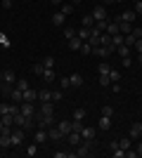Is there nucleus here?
<instances>
[{
    "label": "nucleus",
    "instance_id": "obj_29",
    "mask_svg": "<svg viewBox=\"0 0 142 158\" xmlns=\"http://www.w3.org/2000/svg\"><path fill=\"white\" fill-rule=\"evenodd\" d=\"M128 137H130V139H137V137H142V132H140V125H137V123H135V125H133V127H130Z\"/></svg>",
    "mask_w": 142,
    "mask_h": 158
},
{
    "label": "nucleus",
    "instance_id": "obj_22",
    "mask_svg": "<svg viewBox=\"0 0 142 158\" xmlns=\"http://www.w3.org/2000/svg\"><path fill=\"white\" fill-rule=\"evenodd\" d=\"M38 125H41V127L52 125V116H45V113H41V116H38Z\"/></svg>",
    "mask_w": 142,
    "mask_h": 158
},
{
    "label": "nucleus",
    "instance_id": "obj_61",
    "mask_svg": "<svg viewBox=\"0 0 142 158\" xmlns=\"http://www.w3.org/2000/svg\"><path fill=\"white\" fill-rule=\"evenodd\" d=\"M137 125H140V132H142V120H140V123H137Z\"/></svg>",
    "mask_w": 142,
    "mask_h": 158
},
{
    "label": "nucleus",
    "instance_id": "obj_57",
    "mask_svg": "<svg viewBox=\"0 0 142 158\" xmlns=\"http://www.w3.org/2000/svg\"><path fill=\"white\" fill-rule=\"evenodd\" d=\"M135 151H137V156H142V142L137 144V149H135Z\"/></svg>",
    "mask_w": 142,
    "mask_h": 158
},
{
    "label": "nucleus",
    "instance_id": "obj_20",
    "mask_svg": "<svg viewBox=\"0 0 142 158\" xmlns=\"http://www.w3.org/2000/svg\"><path fill=\"white\" fill-rule=\"evenodd\" d=\"M0 120H2V125H5V127H12V125H14V116H12L10 111L2 113V116H0Z\"/></svg>",
    "mask_w": 142,
    "mask_h": 158
},
{
    "label": "nucleus",
    "instance_id": "obj_13",
    "mask_svg": "<svg viewBox=\"0 0 142 158\" xmlns=\"http://www.w3.org/2000/svg\"><path fill=\"white\" fill-rule=\"evenodd\" d=\"M109 35H116V33H121V28H118V21H107V31Z\"/></svg>",
    "mask_w": 142,
    "mask_h": 158
},
{
    "label": "nucleus",
    "instance_id": "obj_56",
    "mask_svg": "<svg viewBox=\"0 0 142 158\" xmlns=\"http://www.w3.org/2000/svg\"><path fill=\"white\" fill-rule=\"evenodd\" d=\"M111 92H121V85H118V83H111Z\"/></svg>",
    "mask_w": 142,
    "mask_h": 158
},
{
    "label": "nucleus",
    "instance_id": "obj_2",
    "mask_svg": "<svg viewBox=\"0 0 142 158\" xmlns=\"http://www.w3.org/2000/svg\"><path fill=\"white\" fill-rule=\"evenodd\" d=\"M95 17V21H107L109 19V14H107V7L104 5H95L93 7V12H90Z\"/></svg>",
    "mask_w": 142,
    "mask_h": 158
},
{
    "label": "nucleus",
    "instance_id": "obj_23",
    "mask_svg": "<svg viewBox=\"0 0 142 158\" xmlns=\"http://www.w3.org/2000/svg\"><path fill=\"white\" fill-rule=\"evenodd\" d=\"M81 24H83L85 28H93V26H95V17H93V14H85V17L81 19Z\"/></svg>",
    "mask_w": 142,
    "mask_h": 158
},
{
    "label": "nucleus",
    "instance_id": "obj_58",
    "mask_svg": "<svg viewBox=\"0 0 142 158\" xmlns=\"http://www.w3.org/2000/svg\"><path fill=\"white\" fill-rule=\"evenodd\" d=\"M50 2H52V5H62V0H50Z\"/></svg>",
    "mask_w": 142,
    "mask_h": 158
},
{
    "label": "nucleus",
    "instance_id": "obj_39",
    "mask_svg": "<svg viewBox=\"0 0 142 158\" xmlns=\"http://www.w3.org/2000/svg\"><path fill=\"white\" fill-rule=\"evenodd\" d=\"M78 52H83V54H93V45H90V43H83Z\"/></svg>",
    "mask_w": 142,
    "mask_h": 158
},
{
    "label": "nucleus",
    "instance_id": "obj_1",
    "mask_svg": "<svg viewBox=\"0 0 142 158\" xmlns=\"http://www.w3.org/2000/svg\"><path fill=\"white\" fill-rule=\"evenodd\" d=\"M14 125L21 127V130H31V125H33V118H28V116H24V113H14Z\"/></svg>",
    "mask_w": 142,
    "mask_h": 158
},
{
    "label": "nucleus",
    "instance_id": "obj_31",
    "mask_svg": "<svg viewBox=\"0 0 142 158\" xmlns=\"http://www.w3.org/2000/svg\"><path fill=\"white\" fill-rule=\"evenodd\" d=\"M123 38H126V35H123V33H116V35H111V45H123Z\"/></svg>",
    "mask_w": 142,
    "mask_h": 158
},
{
    "label": "nucleus",
    "instance_id": "obj_44",
    "mask_svg": "<svg viewBox=\"0 0 142 158\" xmlns=\"http://www.w3.org/2000/svg\"><path fill=\"white\" fill-rule=\"evenodd\" d=\"M111 156H114V158H126V151L118 146V149H114V151H111Z\"/></svg>",
    "mask_w": 142,
    "mask_h": 158
},
{
    "label": "nucleus",
    "instance_id": "obj_50",
    "mask_svg": "<svg viewBox=\"0 0 142 158\" xmlns=\"http://www.w3.org/2000/svg\"><path fill=\"white\" fill-rule=\"evenodd\" d=\"M59 85L67 90V87H71V80H69V78H62V80H59Z\"/></svg>",
    "mask_w": 142,
    "mask_h": 158
},
{
    "label": "nucleus",
    "instance_id": "obj_51",
    "mask_svg": "<svg viewBox=\"0 0 142 158\" xmlns=\"http://www.w3.org/2000/svg\"><path fill=\"white\" fill-rule=\"evenodd\" d=\"M130 33H133L135 38H142V28H140V26H135V28H133V31H130Z\"/></svg>",
    "mask_w": 142,
    "mask_h": 158
},
{
    "label": "nucleus",
    "instance_id": "obj_32",
    "mask_svg": "<svg viewBox=\"0 0 142 158\" xmlns=\"http://www.w3.org/2000/svg\"><path fill=\"white\" fill-rule=\"evenodd\" d=\"M59 12H62V14H67V17H69V14L74 12V2H64V5H62V10H59Z\"/></svg>",
    "mask_w": 142,
    "mask_h": 158
},
{
    "label": "nucleus",
    "instance_id": "obj_37",
    "mask_svg": "<svg viewBox=\"0 0 142 158\" xmlns=\"http://www.w3.org/2000/svg\"><path fill=\"white\" fill-rule=\"evenodd\" d=\"M71 130H74V132H81L83 130V120H74V118H71Z\"/></svg>",
    "mask_w": 142,
    "mask_h": 158
},
{
    "label": "nucleus",
    "instance_id": "obj_49",
    "mask_svg": "<svg viewBox=\"0 0 142 158\" xmlns=\"http://www.w3.org/2000/svg\"><path fill=\"white\" fill-rule=\"evenodd\" d=\"M133 47L137 50V54H142V38H137V40H135V45H133Z\"/></svg>",
    "mask_w": 142,
    "mask_h": 158
},
{
    "label": "nucleus",
    "instance_id": "obj_19",
    "mask_svg": "<svg viewBox=\"0 0 142 158\" xmlns=\"http://www.w3.org/2000/svg\"><path fill=\"white\" fill-rule=\"evenodd\" d=\"M69 80H71V87H81L83 85V76H81V73H71Z\"/></svg>",
    "mask_w": 142,
    "mask_h": 158
},
{
    "label": "nucleus",
    "instance_id": "obj_41",
    "mask_svg": "<svg viewBox=\"0 0 142 158\" xmlns=\"http://www.w3.org/2000/svg\"><path fill=\"white\" fill-rule=\"evenodd\" d=\"M43 66H45V69H54V57H45V59H43Z\"/></svg>",
    "mask_w": 142,
    "mask_h": 158
},
{
    "label": "nucleus",
    "instance_id": "obj_46",
    "mask_svg": "<svg viewBox=\"0 0 142 158\" xmlns=\"http://www.w3.org/2000/svg\"><path fill=\"white\" fill-rule=\"evenodd\" d=\"M76 35V28H64V38H74Z\"/></svg>",
    "mask_w": 142,
    "mask_h": 158
},
{
    "label": "nucleus",
    "instance_id": "obj_28",
    "mask_svg": "<svg viewBox=\"0 0 142 158\" xmlns=\"http://www.w3.org/2000/svg\"><path fill=\"white\" fill-rule=\"evenodd\" d=\"M76 35H78V38H81V40H88V38H90V28L81 26V28H78V31H76Z\"/></svg>",
    "mask_w": 142,
    "mask_h": 158
},
{
    "label": "nucleus",
    "instance_id": "obj_43",
    "mask_svg": "<svg viewBox=\"0 0 142 158\" xmlns=\"http://www.w3.org/2000/svg\"><path fill=\"white\" fill-rule=\"evenodd\" d=\"M43 71H45L43 61H41V64H33V73H36V76H43Z\"/></svg>",
    "mask_w": 142,
    "mask_h": 158
},
{
    "label": "nucleus",
    "instance_id": "obj_26",
    "mask_svg": "<svg viewBox=\"0 0 142 158\" xmlns=\"http://www.w3.org/2000/svg\"><path fill=\"white\" fill-rule=\"evenodd\" d=\"M81 137L93 142V137H95V127H83V130H81Z\"/></svg>",
    "mask_w": 142,
    "mask_h": 158
},
{
    "label": "nucleus",
    "instance_id": "obj_24",
    "mask_svg": "<svg viewBox=\"0 0 142 158\" xmlns=\"http://www.w3.org/2000/svg\"><path fill=\"white\" fill-rule=\"evenodd\" d=\"M43 80H45V83H52L54 78H57V76H54V71L52 69H45V71H43V76H41Z\"/></svg>",
    "mask_w": 142,
    "mask_h": 158
},
{
    "label": "nucleus",
    "instance_id": "obj_8",
    "mask_svg": "<svg viewBox=\"0 0 142 158\" xmlns=\"http://www.w3.org/2000/svg\"><path fill=\"white\" fill-rule=\"evenodd\" d=\"M19 111L24 113V116H28V118H33V104H31V102H21Z\"/></svg>",
    "mask_w": 142,
    "mask_h": 158
},
{
    "label": "nucleus",
    "instance_id": "obj_9",
    "mask_svg": "<svg viewBox=\"0 0 142 158\" xmlns=\"http://www.w3.org/2000/svg\"><path fill=\"white\" fill-rule=\"evenodd\" d=\"M67 137H69V144L74 146V149H76V146H78V144H81V142H83V137H81V132H74V130L69 132Z\"/></svg>",
    "mask_w": 142,
    "mask_h": 158
},
{
    "label": "nucleus",
    "instance_id": "obj_52",
    "mask_svg": "<svg viewBox=\"0 0 142 158\" xmlns=\"http://www.w3.org/2000/svg\"><path fill=\"white\" fill-rule=\"evenodd\" d=\"M102 113H104V116H111V113H114V109H111V106H102Z\"/></svg>",
    "mask_w": 142,
    "mask_h": 158
},
{
    "label": "nucleus",
    "instance_id": "obj_5",
    "mask_svg": "<svg viewBox=\"0 0 142 158\" xmlns=\"http://www.w3.org/2000/svg\"><path fill=\"white\" fill-rule=\"evenodd\" d=\"M135 19H137V12H135V10H126V12H121L114 21H128V24H133Z\"/></svg>",
    "mask_w": 142,
    "mask_h": 158
},
{
    "label": "nucleus",
    "instance_id": "obj_53",
    "mask_svg": "<svg viewBox=\"0 0 142 158\" xmlns=\"http://www.w3.org/2000/svg\"><path fill=\"white\" fill-rule=\"evenodd\" d=\"M62 97H64V94H62V92H59V90H57V92H52V102H59V99H62Z\"/></svg>",
    "mask_w": 142,
    "mask_h": 158
},
{
    "label": "nucleus",
    "instance_id": "obj_3",
    "mask_svg": "<svg viewBox=\"0 0 142 158\" xmlns=\"http://www.w3.org/2000/svg\"><path fill=\"white\" fill-rule=\"evenodd\" d=\"M90 139H83L81 144L76 146V158H85V156H90Z\"/></svg>",
    "mask_w": 142,
    "mask_h": 158
},
{
    "label": "nucleus",
    "instance_id": "obj_7",
    "mask_svg": "<svg viewBox=\"0 0 142 158\" xmlns=\"http://www.w3.org/2000/svg\"><path fill=\"white\" fill-rule=\"evenodd\" d=\"M10 132H12L10 127L0 132V149H7V146H12V142H10Z\"/></svg>",
    "mask_w": 142,
    "mask_h": 158
},
{
    "label": "nucleus",
    "instance_id": "obj_54",
    "mask_svg": "<svg viewBox=\"0 0 142 158\" xmlns=\"http://www.w3.org/2000/svg\"><path fill=\"white\" fill-rule=\"evenodd\" d=\"M10 111V104H0V116H2V113H7Z\"/></svg>",
    "mask_w": 142,
    "mask_h": 158
},
{
    "label": "nucleus",
    "instance_id": "obj_21",
    "mask_svg": "<svg viewBox=\"0 0 142 158\" xmlns=\"http://www.w3.org/2000/svg\"><path fill=\"white\" fill-rule=\"evenodd\" d=\"M83 43H85V40H81L78 35L69 38V47H71V50H81V45H83Z\"/></svg>",
    "mask_w": 142,
    "mask_h": 158
},
{
    "label": "nucleus",
    "instance_id": "obj_17",
    "mask_svg": "<svg viewBox=\"0 0 142 158\" xmlns=\"http://www.w3.org/2000/svg\"><path fill=\"white\" fill-rule=\"evenodd\" d=\"M12 90H14V85H10V83H5V80L0 78V92L5 94V97H10V94H12Z\"/></svg>",
    "mask_w": 142,
    "mask_h": 158
},
{
    "label": "nucleus",
    "instance_id": "obj_47",
    "mask_svg": "<svg viewBox=\"0 0 142 158\" xmlns=\"http://www.w3.org/2000/svg\"><path fill=\"white\" fill-rule=\"evenodd\" d=\"M133 10H135L137 17H140V14H142V0H135V7H133Z\"/></svg>",
    "mask_w": 142,
    "mask_h": 158
},
{
    "label": "nucleus",
    "instance_id": "obj_16",
    "mask_svg": "<svg viewBox=\"0 0 142 158\" xmlns=\"http://www.w3.org/2000/svg\"><path fill=\"white\" fill-rule=\"evenodd\" d=\"M64 19H67V14L54 12V14H52V26H64Z\"/></svg>",
    "mask_w": 142,
    "mask_h": 158
},
{
    "label": "nucleus",
    "instance_id": "obj_60",
    "mask_svg": "<svg viewBox=\"0 0 142 158\" xmlns=\"http://www.w3.org/2000/svg\"><path fill=\"white\" fill-rule=\"evenodd\" d=\"M107 2H123V0H107Z\"/></svg>",
    "mask_w": 142,
    "mask_h": 158
},
{
    "label": "nucleus",
    "instance_id": "obj_25",
    "mask_svg": "<svg viewBox=\"0 0 142 158\" xmlns=\"http://www.w3.org/2000/svg\"><path fill=\"white\" fill-rule=\"evenodd\" d=\"M38 102H52V92L50 90H41L38 92Z\"/></svg>",
    "mask_w": 142,
    "mask_h": 158
},
{
    "label": "nucleus",
    "instance_id": "obj_11",
    "mask_svg": "<svg viewBox=\"0 0 142 158\" xmlns=\"http://www.w3.org/2000/svg\"><path fill=\"white\" fill-rule=\"evenodd\" d=\"M97 127H100L102 132H107L109 127H111V116H104V113H102V118H100V123H97Z\"/></svg>",
    "mask_w": 142,
    "mask_h": 158
},
{
    "label": "nucleus",
    "instance_id": "obj_27",
    "mask_svg": "<svg viewBox=\"0 0 142 158\" xmlns=\"http://www.w3.org/2000/svg\"><path fill=\"white\" fill-rule=\"evenodd\" d=\"M57 127H59L64 135H69V132H71V120H59V125H57Z\"/></svg>",
    "mask_w": 142,
    "mask_h": 158
},
{
    "label": "nucleus",
    "instance_id": "obj_33",
    "mask_svg": "<svg viewBox=\"0 0 142 158\" xmlns=\"http://www.w3.org/2000/svg\"><path fill=\"white\" fill-rule=\"evenodd\" d=\"M116 52L121 54V57H130V47L128 45H118V47H116Z\"/></svg>",
    "mask_w": 142,
    "mask_h": 158
},
{
    "label": "nucleus",
    "instance_id": "obj_18",
    "mask_svg": "<svg viewBox=\"0 0 142 158\" xmlns=\"http://www.w3.org/2000/svg\"><path fill=\"white\" fill-rule=\"evenodd\" d=\"M47 137L57 142V139H62V137H64V132H62L59 127H50V130H47Z\"/></svg>",
    "mask_w": 142,
    "mask_h": 158
},
{
    "label": "nucleus",
    "instance_id": "obj_40",
    "mask_svg": "<svg viewBox=\"0 0 142 158\" xmlns=\"http://www.w3.org/2000/svg\"><path fill=\"white\" fill-rule=\"evenodd\" d=\"M36 153H38V144H36V142H33V144H31V146H28V149H26V156H31V158H33Z\"/></svg>",
    "mask_w": 142,
    "mask_h": 158
},
{
    "label": "nucleus",
    "instance_id": "obj_36",
    "mask_svg": "<svg viewBox=\"0 0 142 158\" xmlns=\"http://www.w3.org/2000/svg\"><path fill=\"white\" fill-rule=\"evenodd\" d=\"M97 71H100V76H104V73H109L111 69H109V64H107V61H100V66H97Z\"/></svg>",
    "mask_w": 142,
    "mask_h": 158
},
{
    "label": "nucleus",
    "instance_id": "obj_12",
    "mask_svg": "<svg viewBox=\"0 0 142 158\" xmlns=\"http://www.w3.org/2000/svg\"><path fill=\"white\" fill-rule=\"evenodd\" d=\"M10 99H12L14 104H21V102H24V92H21L19 87H14V90H12V94H10Z\"/></svg>",
    "mask_w": 142,
    "mask_h": 158
},
{
    "label": "nucleus",
    "instance_id": "obj_55",
    "mask_svg": "<svg viewBox=\"0 0 142 158\" xmlns=\"http://www.w3.org/2000/svg\"><path fill=\"white\" fill-rule=\"evenodd\" d=\"M126 156H128V158H137V151H133V149H128V151H126Z\"/></svg>",
    "mask_w": 142,
    "mask_h": 158
},
{
    "label": "nucleus",
    "instance_id": "obj_35",
    "mask_svg": "<svg viewBox=\"0 0 142 158\" xmlns=\"http://www.w3.org/2000/svg\"><path fill=\"white\" fill-rule=\"evenodd\" d=\"M130 142H133V139H130V137H123L121 142H118V146H121L123 151H128V149H130Z\"/></svg>",
    "mask_w": 142,
    "mask_h": 158
},
{
    "label": "nucleus",
    "instance_id": "obj_48",
    "mask_svg": "<svg viewBox=\"0 0 142 158\" xmlns=\"http://www.w3.org/2000/svg\"><path fill=\"white\" fill-rule=\"evenodd\" d=\"M95 26H97L102 33H104V31H107V21H95Z\"/></svg>",
    "mask_w": 142,
    "mask_h": 158
},
{
    "label": "nucleus",
    "instance_id": "obj_42",
    "mask_svg": "<svg viewBox=\"0 0 142 158\" xmlns=\"http://www.w3.org/2000/svg\"><path fill=\"white\" fill-rule=\"evenodd\" d=\"M109 83H111V80H109V73L100 76V85H102V87H109Z\"/></svg>",
    "mask_w": 142,
    "mask_h": 158
},
{
    "label": "nucleus",
    "instance_id": "obj_10",
    "mask_svg": "<svg viewBox=\"0 0 142 158\" xmlns=\"http://www.w3.org/2000/svg\"><path fill=\"white\" fill-rule=\"evenodd\" d=\"M0 78L5 80V83H10V85H14V83H17V76H14V71H10V69H5V71L0 73Z\"/></svg>",
    "mask_w": 142,
    "mask_h": 158
},
{
    "label": "nucleus",
    "instance_id": "obj_59",
    "mask_svg": "<svg viewBox=\"0 0 142 158\" xmlns=\"http://www.w3.org/2000/svg\"><path fill=\"white\" fill-rule=\"evenodd\" d=\"M2 130H7V127H5V125H2V120H0V132H2Z\"/></svg>",
    "mask_w": 142,
    "mask_h": 158
},
{
    "label": "nucleus",
    "instance_id": "obj_34",
    "mask_svg": "<svg viewBox=\"0 0 142 158\" xmlns=\"http://www.w3.org/2000/svg\"><path fill=\"white\" fill-rule=\"evenodd\" d=\"M14 87H19L21 92H24V90H26V87H28V80H26V78H19V80H17V83H14Z\"/></svg>",
    "mask_w": 142,
    "mask_h": 158
},
{
    "label": "nucleus",
    "instance_id": "obj_45",
    "mask_svg": "<svg viewBox=\"0 0 142 158\" xmlns=\"http://www.w3.org/2000/svg\"><path fill=\"white\" fill-rule=\"evenodd\" d=\"M0 45H2V47H10V40H7V35L2 31H0Z\"/></svg>",
    "mask_w": 142,
    "mask_h": 158
},
{
    "label": "nucleus",
    "instance_id": "obj_15",
    "mask_svg": "<svg viewBox=\"0 0 142 158\" xmlns=\"http://www.w3.org/2000/svg\"><path fill=\"white\" fill-rule=\"evenodd\" d=\"M41 113H45V116H54L52 102H41Z\"/></svg>",
    "mask_w": 142,
    "mask_h": 158
},
{
    "label": "nucleus",
    "instance_id": "obj_6",
    "mask_svg": "<svg viewBox=\"0 0 142 158\" xmlns=\"http://www.w3.org/2000/svg\"><path fill=\"white\" fill-rule=\"evenodd\" d=\"M47 139H50V137H47V130H45V127H38V130L33 132V142H36V144H45Z\"/></svg>",
    "mask_w": 142,
    "mask_h": 158
},
{
    "label": "nucleus",
    "instance_id": "obj_4",
    "mask_svg": "<svg viewBox=\"0 0 142 158\" xmlns=\"http://www.w3.org/2000/svg\"><path fill=\"white\" fill-rule=\"evenodd\" d=\"M24 137H26V132L21 130H14V132H10V142H12V146H21V142H24Z\"/></svg>",
    "mask_w": 142,
    "mask_h": 158
},
{
    "label": "nucleus",
    "instance_id": "obj_30",
    "mask_svg": "<svg viewBox=\"0 0 142 158\" xmlns=\"http://www.w3.org/2000/svg\"><path fill=\"white\" fill-rule=\"evenodd\" d=\"M85 116H88V111H85V109H76L71 118H74V120H83V118H85Z\"/></svg>",
    "mask_w": 142,
    "mask_h": 158
},
{
    "label": "nucleus",
    "instance_id": "obj_14",
    "mask_svg": "<svg viewBox=\"0 0 142 158\" xmlns=\"http://www.w3.org/2000/svg\"><path fill=\"white\" fill-rule=\"evenodd\" d=\"M36 99H38V92L31 90V87H26V90H24V102H31V104H33Z\"/></svg>",
    "mask_w": 142,
    "mask_h": 158
},
{
    "label": "nucleus",
    "instance_id": "obj_38",
    "mask_svg": "<svg viewBox=\"0 0 142 158\" xmlns=\"http://www.w3.org/2000/svg\"><path fill=\"white\" fill-rule=\"evenodd\" d=\"M109 80H111V83H118V80H121V73L111 69V71H109Z\"/></svg>",
    "mask_w": 142,
    "mask_h": 158
}]
</instances>
